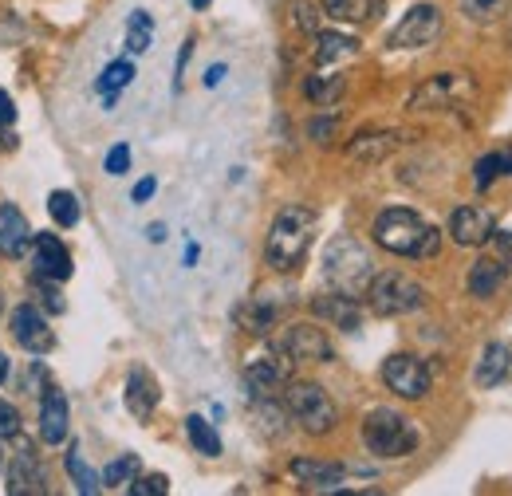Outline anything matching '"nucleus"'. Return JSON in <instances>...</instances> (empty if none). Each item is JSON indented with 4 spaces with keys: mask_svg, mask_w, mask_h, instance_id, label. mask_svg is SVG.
<instances>
[{
    "mask_svg": "<svg viewBox=\"0 0 512 496\" xmlns=\"http://www.w3.org/2000/svg\"><path fill=\"white\" fill-rule=\"evenodd\" d=\"M375 241L394 252V256H410V260H430L442 252V233L418 217L414 209H383L375 217Z\"/></svg>",
    "mask_w": 512,
    "mask_h": 496,
    "instance_id": "obj_1",
    "label": "nucleus"
},
{
    "mask_svg": "<svg viewBox=\"0 0 512 496\" xmlns=\"http://www.w3.org/2000/svg\"><path fill=\"white\" fill-rule=\"evenodd\" d=\"M312 237H316V213L308 205H284L268 229L264 260L276 272H296L312 248Z\"/></svg>",
    "mask_w": 512,
    "mask_h": 496,
    "instance_id": "obj_2",
    "label": "nucleus"
},
{
    "mask_svg": "<svg viewBox=\"0 0 512 496\" xmlns=\"http://www.w3.org/2000/svg\"><path fill=\"white\" fill-rule=\"evenodd\" d=\"M323 280L331 284V292H343V296L359 300V296H367V288L375 280V260L355 237L343 233L323 252Z\"/></svg>",
    "mask_w": 512,
    "mask_h": 496,
    "instance_id": "obj_3",
    "label": "nucleus"
},
{
    "mask_svg": "<svg viewBox=\"0 0 512 496\" xmlns=\"http://www.w3.org/2000/svg\"><path fill=\"white\" fill-rule=\"evenodd\" d=\"M363 445L375 453V457H406V453H414L418 449V430H414V422L406 418V414H398V410H371L367 418H363Z\"/></svg>",
    "mask_w": 512,
    "mask_h": 496,
    "instance_id": "obj_4",
    "label": "nucleus"
},
{
    "mask_svg": "<svg viewBox=\"0 0 512 496\" xmlns=\"http://www.w3.org/2000/svg\"><path fill=\"white\" fill-rule=\"evenodd\" d=\"M284 406H288L292 422L312 437L331 434L335 422H339V410H335L331 394L323 390L320 382H288V390H284Z\"/></svg>",
    "mask_w": 512,
    "mask_h": 496,
    "instance_id": "obj_5",
    "label": "nucleus"
},
{
    "mask_svg": "<svg viewBox=\"0 0 512 496\" xmlns=\"http://www.w3.org/2000/svg\"><path fill=\"white\" fill-rule=\"evenodd\" d=\"M477 103V83L465 71H442L414 87L410 111H469Z\"/></svg>",
    "mask_w": 512,
    "mask_h": 496,
    "instance_id": "obj_6",
    "label": "nucleus"
},
{
    "mask_svg": "<svg viewBox=\"0 0 512 496\" xmlns=\"http://www.w3.org/2000/svg\"><path fill=\"white\" fill-rule=\"evenodd\" d=\"M367 304L375 315H410L426 304V288L406 272H383L371 280Z\"/></svg>",
    "mask_w": 512,
    "mask_h": 496,
    "instance_id": "obj_7",
    "label": "nucleus"
},
{
    "mask_svg": "<svg viewBox=\"0 0 512 496\" xmlns=\"http://www.w3.org/2000/svg\"><path fill=\"white\" fill-rule=\"evenodd\" d=\"M383 382L386 390H394L398 398H406V402H418V398H426L430 394V382H434V374L430 367L418 359V355H390L383 363Z\"/></svg>",
    "mask_w": 512,
    "mask_h": 496,
    "instance_id": "obj_8",
    "label": "nucleus"
},
{
    "mask_svg": "<svg viewBox=\"0 0 512 496\" xmlns=\"http://www.w3.org/2000/svg\"><path fill=\"white\" fill-rule=\"evenodd\" d=\"M442 36V12L434 8V4H414L402 20H398V28L390 32V48H398V52H406V48H430L434 40Z\"/></svg>",
    "mask_w": 512,
    "mask_h": 496,
    "instance_id": "obj_9",
    "label": "nucleus"
},
{
    "mask_svg": "<svg viewBox=\"0 0 512 496\" xmlns=\"http://www.w3.org/2000/svg\"><path fill=\"white\" fill-rule=\"evenodd\" d=\"M292 367H296V363L284 355V347H280V343H276L268 355H256L253 363L245 367V386H249V394H253V398H264V394L280 390V386L288 382Z\"/></svg>",
    "mask_w": 512,
    "mask_h": 496,
    "instance_id": "obj_10",
    "label": "nucleus"
},
{
    "mask_svg": "<svg viewBox=\"0 0 512 496\" xmlns=\"http://www.w3.org/2000/svg\"><path fill=\"white\" fill-rule=\"evenodd\" d=\"M280 347H284V355H288L292 363H331V359H335L331 339L323 335L320 327H312V323H292V327L284 331Z\"/></svg>",
    "mask_w": 512,
    "mask_h": 496,
    "instance_id": "obj_11",
    "label": "nucleus"
},
{
    "mask_svg": "<svg viewBox=\"0 0 512 496\" xmlns=\"http://www.w3.org/2000/svg\"><path fill=\"white\" fill-rule=\"evenodd\" d=\"M449 233H453V241L461 248H485L493 241V233H497V221L481 205H461L449 217Z\"/></svg>",
    "mask_w": 512,
    "mask_h": 496,
    "instance_id": "obj_12",
    "label": "nucleus"
},
{
    "mask_svg": "<svg viewBox=\"0 0 512 496\" xmlns=\"http://www.w3.org/2000/svg\"><path fill=\"white\" fill-rule=\"evenodd\" d=\"M12 335H16V343H20L24 351H32V355H48V351L56 347V335H52L44 311L32 308V304H20V308L12 311Z\"/></svg>",
    "mask_w": 512,
    "mask_h": 496,
    "instance_id": "obj_13",
    "label": "nucleus"
},
{
    "mask_svg": "<svg viewBox=\"0 0 512 496\" xmlns=\"http://www.w3.org/2000/svg\"><path fill=\"white\" fill-rule=\"evenodd\" d=\"M48 493V477H44V465L40 457L24 445L8 469V496H44Z\"/></svg>",
    "mask_w": 512,
    "mask_h": 496,
    "instance_id": "obj_14",
    "label": "nucleus"
},
{
    "mask_svg": "<svg viewBox=\"0 0 512 496\" xmlns=\"http://www.w3.org/2000/svg\"><path fill=\"white\" fill-rule=\"evenodd\" d=\"M402 146V134L398 130H363L347 142V158L351 162H363V166H375V162H386L394 150Z\"/></svg>",
    "mask_w": 512,
    "mask_h": 496,
    "instance_id": "obj_15",
    "label": "nucleus"
},
{
    "mask_svg": "<svg viewBox=\"0 0 512 496\" xmlns=\"http://www.w3.org/2000/svg\"><path fill=\"white\" fill-rule=\"evenodd\" d=\"M288 469H292V477H296L304 489H312V493H339V489H343V477H347L343 465L308 461V457H296Z\"/></svg>",
    "mask_w": 512,
    "mask_h": 496,
    "instance_id": "obj_16",
    "label": "nucleus"
},
{
    "mask_svg": "<svg viewBox=\"0 0 512 496\" xmlns=\"http://www.w3.org/2000/svg\"><path fill=\"white\" fill-rule=\"evenodd\" d=\"M312 311H316L320 319H327L331 327H339V331H359V323H363L359 300H355V296H343V292L316 296V300H312Z\"/></svg>",
    "mask_w": 512,
    "mask_h": 496,
    "instance_id": "obj_17",
    "label": "nucleus"
},
{
    "mask_svg": "<svg viewBox=\"0 0 512 496\" xmlns=\"http://www.w3.org/2000/svg\"><path fill=\"white\" fill-rule=\"evenodd\" d=\"M32 245V229L24 221V213L16 205H0V256L4 260H20Z\"/></svg>",
    "mask_w": 512,
    "mask_h": 496,
    "instance_id": "obj_18",
    "label": "nucleus"
},
{
    "mask_svg": "<svg viewBox=\"0 0 512 496\" xmlns=\"http://www.w3.org/2000/svg\"><path fill=\"white\" fill-rule=\"evenodd\" d=\"M32 248H36V272H40V276H48V280H67V276H71V252L64 248L60 237L36 233V237H32Z\"/></svg>",
    "mask_w": 512,
    "mask_h": 496,
    "instance_id": "obj_19",
    "label": "nucleus"
},
{
    "mask_svg": "<svg viewBox=\"0 0 512 496\" xmlns=\"http://www.w3.org/2000/svg\"><path fill=\"white\" fill-rule=\"evenodd\" d=\"M40 437L48 445H60L67 437V398L56 386H48V394L40 398Z\"/></svg>",
    "mask_w": 512,
    "mask_h": 496,
    "instance_id": "obj_20",
    "label": "nucleus"
},
{
    "mask_svg": "<svg viewBox=\"0 0 512 496\" xmlns=\"http://www.w3.org/2000/svg\"><path fill=\"white\" fill-rule=\"evenodd\" d=\"M512 371V351L505 343H489L485 351H481V363H477V371H473V382L481 386V390H493V386H501Z\"/></svg>",
    "mask_w": 512,
    "mask_h": 496,
    "instance_id": "obj_21",
    "label": "nucleus"
},
{
    "mask_svg": "<svg viewBox=\"0 0 512 496\" xmlns=\"http://www.w3.org/2000/svg\"><path fill=\"white\" fill-rule=\"evenodd\" d=\"M158 406V382L146 367H134L127 374V410L134 418H150Z\"/></svg>",
    "mask_w": 512,
    "mask_h": 496,
    "instance_id": "obj_22",
    "label": "nucleus"
},
{
    "mask_svg": "<svg viewBox=\"0 0 512 496\" xmlns=\"http://www.w3.org/2000/svg\"><path fill=\"white\" fill-rule=\"evenodd\" d=\"M359 56V40L355 36H343V32H316V67L327 71L335 63L355 60Z\"/></svg>",
    "mask_w": 512,
    "mask_h": 496,
    "instance_id": "obj_23",
    "label": "nucleus"
},
{
    "mask_svg": "<svg viewBox=\"0 0 512 496\" xmlns=\"http://www.w3.org/2000/svg\"><path fill=\"white\" fill-rule=\"evenodd\" d=\"M276 319H280V304L268 300V296H253L249 304L237 308V323H241L245 331H253V335H268V331L276 327Z\"/></svg>",
    "mask_w": 512,
    "mask_h": 496,
    "instance_id": "obj_24",
    "label": "nucleus"
},
{
    "mask_svg": "<svg viewBox=\"0 0 512 496\" xmlns=\"http://www.w3.org/2000/svg\"><path fill=\"white\" fill-rule=\"evenodd\" d=\"M501 280H505V264L497 256H481L473 268H469V292L477 300H489L501 292Z\"/></svg>",
    "mask_w": 512,
    "mask_h": 496,
    "instance_id": "obj_25",
    "label": "nucleus"
},
{
    "mask_svg": "<svg viewBox=\"0 0 512 496\" xmlns=\"http://www.w3.org/2000/svg\"><path fill=\"white\" fill-rule=\"evenodd\" d=\"M186 434H190L197 453H205V457H221V437H217V430H213L201 414H190V418H186Z\"/></svg>",
    "mask_w": 512,
    "mask_h": 496,
    "instance_id": "obj_26",
    "label": "nucleus"
},
{
    "mask_svg": "<svg viewBox=\"0 0 512 496\" xmlns=\"http://www.w3.org/2000/svg\"><path fill=\"white\" fill-rule=\"evenodd\" d=\"M323 12L343 24H363L375 12V0H323Z\"/></svg>",
    "mask_w": 512,
    "mask_h": 496,
    "instance_id": "obj_27",
    "label": "nucleus"
},
{
    "mask_svg": "<svg viewBox=\"0 0 512 496\" xmlns=\"http://www.w3.org/2000/svg\"><path fill=\"white\" fill-rule=\"evenodd\" d=\"M64 465H67V477L75 481V489H79L83 496H95L99 489H103V485H99V477H95V473L87 469V461L79 457V445H71V453L64 457Z\"/></svg>",
    "mask_w": 512,
    "mask_h": 496,
    "instance_id": "obj_28",
    "label": "nucleus"
},
{
    "mask_svg": "<svg viewBox=\"0 0 512 496\" xmlns=\"http://www.w3.org/2000/svg\"><path fill=\"white\" fill-rule=\"evenodd\" d=\"M48 213H52V221H56L60 229L79 225V197L67 193V189H56V193L48 197Z\"/></svg>",
    "mask_w": 512,
    "mask_h": 496,
    "instance_id": "obj_29",
    "label": "nucleus"
},
{
    "mask_svg": "<svg viewBox=\"0 0 512 496\" xmlns=\"http://www.w3.org/2000/svg\"><path fill=\"white\" fill-rule=\"evenodd\" d=\"M339 95H343V75H312V79H308V99H312V103L331 107Z\"/></svg>",
    "mask_w": 512,
    "mask_h": 496,
    "instance_id": "obj_30",
    "label": "nucleus"
},
{
    "mask_svg": "<svg viewBox=\"0 0 512 496\" xmlns=\"http://www.w3.org/2000/svg\"><path fill=\"white\" fill-rule=\"evenodd\" d=\"M138 473H142V461H138L134 453H123L119 461H111V465H107V473H103V485H111V489H115V485H130Z\"/></svg>",
    "mask_w": 512,
    "mask_h": 496,
    "instance_id": "obj_31",
    "label": "nucleus"
},
{
    "mask_svg": "<svg viewBox=\"0 0 512 496\" xmlns=\"http://www.w3.org/2000/svg\"><path fill=\"white\" fill-rule=\"evenodd\" d=\"M130 79H134V63L130 60H115L103 67V75H99V91H123Z\"/></svg>",
    "mask_w": 512,
    "mask_h": 496,
    "instance_id": "obj_32",
    "label": "nucleus"
},
{
    "mask_svg": "<svg viewBox=\"0 0 512 496\" xmlns=\"http://www.w3.org/2000/svg\"><path fill=\"white\" fill-rule=\"evenodd\" d=\"M256 418H260V430L268 437L284 434V410H280L276 402H268V394L256 398Z\"/></svg>",
    "mask_w": 512,
    "mask_h": 496,
    "instance_id": "obj_33",
    "label": "nucleus"
},
{
    "mask_svg": "<svg viewBox=\"0 0 512 496\" xmlns=\"http://www.w3.org/2000/svg\"><path fill=\"white\" fill-rule=\"evenodd\" d=\"M457 4H461V12H465L469 20H477V24L497 20L501 8H505V0H457Z\"/></svg>",
    "mask_w": 512,
    "mask_h": 496,
    "instance_id": "obj_34",
    "label": "nucleus"
},
{
    "mask_svg": "<svg viewBox=\"0 0 512 496\" xmlns=\"http://www.w3.org/2000/svg\"><path fill=\"white\" fill-rule=\"evenodd\" d=\"M127 493L130 496H166L170 493V481H166L162 473H146V477L138 473V477L127 485Z\"/></svg>",
    "mask_w": 512,
    "mask_h": 496,
    "instance_id": "obj_35",
    "label": "nucleus"
},
{
    "mask_svg": "<svg viewBox=\"0 0 512 496\" xmlns=\"http://www.w3.org/2000/svg\"><path fill=\"white\" fill-rule=\"evenodd\" d=\"M493 178H501V154H485L477 162V189H489Z\"/></svg>",
    "mask_w": 512,
    "mask_h": 496,
    "instance_id": "obj_36",
    "label": "nucleus"
},
{
    "mask_svg": "<svg viewBox=\"0 0 512 496\" xmlns=\"http://www.w3.org/2000/svg\"><path fill=\"white\" fill-rule=\"evenodd\" d=\"M103 166H107V174H115V178H119V174H127L130 170V146L127 142L111 146V154H107V162H103Z\"/></svg>",
    "mask_w": 512,
    "mask_h": 496,
    "instance_id": "obj_37",
    "label": "nucleus"
},
{
    "mask_svg": "<svg viewBox=\"0 0 512 496\" xmlns=\"http://www.w3.org/2000/svg\"><path fill=\"white\" fill-rule=\"evenodd\" d=\"M0 437H20V410L12 402H0Z\"/></svg>",
    "mask_w": 512,
    "mask_h": 496,
    "instance_id": "obj_38",
    "label": "nucleus"
},
{
    "mask_svg": "<svg viewBox=\"0 0 512 496\" xmlns=\"http://www.w3.org/2000/svg\"><path fill=\"white\" fill-rule=\"evenodd\" d=\"M150 48V28H142V24H127V52L130 56H142Z\"/></svg>",
    "mask_w": 512,
    "mask_h": 496,
    "instance_id": "obj_39",
    "label": "nucleus"
},
{
    "mask_svg": "<svg viewBox=\"0 0 512 496\" xmlns=\"http://www.w3.org/2000/svg\"><path fill=\"white\" fill-rule=\"evenodd\" d=\"M296 24H300L304 32H316V8H312L308 0H300V4H296Z\"/></svg>",
    "mask_w": 512,
    "mask_h": 496,
    "instance_id": "obj_40",
    "label": "nucleus"
},
{
    "mask_svg": "<svg viewBox=\"0 0 512 496\" xmlns=\"http://www.w3.org/2000/svg\"><path fill=\"white\" fill-rule=\"evenodd\" d=\"M493 241H497V260H501L505 268H512V229L509 233H501V237L493 233Z\"/></svg>",
    "mask_w": 512,
    "mask_h": 496,
    "instance_id": "obj_41",
    "label": "nucleus"
},
{
    "mask_svg": "<svg viewBox=\"0 0 512 496\" xmlns=\"http://www.w3.org/2000/svg\"><path fill=\"white\" fill-rule=\"evenodd\" d=\"M12 123H16V107H12L8 91L0 87V130H4V126H12Z\"/></svg>",
    "mask_w": 512,
    "mask_h": 496,
    "instance_id": "obj_42",
    "label": "nucleus"
},
{
    "mask_svg": "<svg viewBox=\"0 0 512 496\" xmlns=\"http://www.w3.org/2000/svg\"><path fill=\"white\" fill-rule=\"evenodd\" d=\"M154 189H158V182H154V178H142V182L134 186V193H130V197H134V205L150 201V197H154Z\"/></svg>",
    "mask_w": 512,
    "mask_h": 496,
    "instance_id": "obj_43",
    "label": "nucleus"
},
{
    "mask_svg": "<svg viewBox=\"0 0 512 496\" xmlns=\"http://www.w3.org/2000/svg\"><path fill=\"white\" fill-rule=\"evenodd\" d=\"M40 296H44V304H48V311H52V315H60V311L67 308L64 300H60V292H56V288H40Z\"/></svg>",
    "mask_w": 512,
    "mask_h": 496,
    "instance_id": "obj_44",
    "label": "nucleus"
},
{
    "mask_svg": "<svg viewBox=\"0 0 512 496\" xmlns=\"http://www.w3.org/2000/svg\"><path fill=\"white\" fill-rule=\"evenodd\" d=\"M327 134H335V119H316V123H312V138H316V142H327Z\"/></svg>",
    "mask_w": 512,
    "mask_h": 496,
    "instance_id": "obj_45",
    "label": "nucleus"
},
{
    "mask_svg": "<svg viewBox=\"0 0 512 496\" xmlns=\"http://www.w3.org/2000/svg\"><path fill=\"white\" fill-rule=\"evenodd\" d=\"M190 56H193V40H186V44H182V56H178V79H174V87H182V71H186Z\"/></svg>",
    "mask_w": 512,
    "mask_h": 496,
    "instance_id": "obj_46",
    "label": "nucleus"
},
{
    "mask_svg": "<svg viewBox=\"0 0 512 496\" xmlns=\"http://www.w3.org/2000/svg\"><path fill=\"white\" fill-rule=\"evenodd\" d=\"M225 79V63H217V67H209V75H205V87H217Z\"/></svg>",
    "mask_w": 512,
    "mask_h": 496,
    "instance_id": "obj_47",
    "label": "nucleus"
},
{
    "mask_svg": "<svg viewBox=\"0 0 512 496\" xmlns=\"http://www.w3.org/2000/svg\"><path fill=\"white\" fill-rule=\"evenodd\" d=\"M146 237H150L154 245H162V241H166V225H150V229H146Z\"/></svg>",
    "mask_w": 512,
    "mask_h": 496,
    "instance_id": "obj_48",
    "label": "nucleus"
},
{
    "mask_svg": "<svg viewBox=\"0 0 512 496\" xmlns=\"http://www.w3.org/2000/svg\"><path fill=\"white\" fill-rule=\"evenodd\" d=\"M501 174H512V150L501 154Z\"/></svg>",
    "mask_w": 512,
    "mask_h": 496,
    "instance_id": "obj_49",
    "label": "nucleus"
},
{
    "mask_svg": "<svg viewBox=\"0 0 512 496\" xmlns=\"http://www.w3.org/2000/svg\"><path fill=\"white\" fill-rule=\"evenodd\" d=\"M4 378H8V359L0 355V386H4Z\"/></svg>",
    "mask_w": 512,
    "mask_h": 496,
    "instance_id": "obj_50",
    "label": "nucleus"
},
{
    "mask_svg": "<svg viewBox=\"0 0 512 496\" xmlns=\"http://www.w3.org/2000/svg\"><path fill=\"white\" fill-rule=\"evenodd\" d=\"M205 4H209V0H193V8H205Z\"/></svg>",
    "mask_w": 512,
    "mask_h": 496,
    "instance_id": "obj_51",
    "label": "nucleus"
},
{
    "mask_svg": "<svg viewBox=\"0 0 512 496\" xmlns=\"http://www.w3.org/2000/svg\"><path fill=\"white\" fill-rule=\"evenodd\" d=\"M379 4H383V0H375V8H379Z\"/></svg>",
    "mask_w": 512,
    "mask_h": 496,
    "instance_id": "obj_52",
    "label": "nucleus"
}]
</instances>
